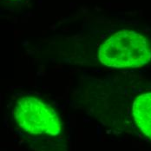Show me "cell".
<instances>
[{"mask_svg": "<svg viewBox=\"0 0 151 151\" xmlns=\"http://www.w3.org/2000/svg\"><path fill=\"white\" fill-rule=\"evenodd\" d=\"M14 117L18 126L31 135L57 136L61 124L55 111L34 97L19 99L15 105Z\"/></svg>", "mask_w": 151, "mask_h": 151, "instance_id": "7a4b0ae2", "label": "cell"}, {"mask_svg": "<svg viewBox=\"0 0 151 151\" xmlns=\"http://www.w3.org/2000/svg\"><path fill=\"white\" fill-rule=\"evenodd\" d=\"M103 64L112 68H137L151 60V45L142 35L132 30L116 32L99 50Z\"/></svg>", "mask_w": 151, "mask_h": 151, "instance_id": "6da1fadb", "label": "cell"}, {"mask_svg": "<svg viewBox=\"0 0 151 151\" xmlns=\"http://www.w3.org/2000/svg\"><path fill=\"white\" fill-rule=\"evenodd\" d=\"M133 116L141 131L151 139V93L142 94L135 100Z\"/></svg>", "mask_w": 151, "mask_h": 151, "instance_id": "3957f363", "label": "cell"}]
</instances>
